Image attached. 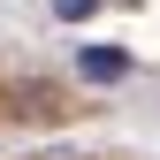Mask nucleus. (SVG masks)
Segmentation results:
<instances>
[{"label": "nucleus", "instance_id": "2", "mask_svg": "<svg viewBox=\"0 0 160 160\" xmlns=\"http://www.w3.org/2000/svg\"><path fill=\"white\" fill-rule=\"evenodd\" d=\"M92 8H99V0H53V15H61V23H84Z\"/></svg>", "mask_w": 160, "mask_h": 160}, {"label": "nucleus", "instance_id": "1", "mask_svg": "<svg viewBox=\"0 0 160 160\" xmlns=\"http://www.w3.org/2000/svg\"><path fill=\"white\" fill-rule=\"evenodd\" d=\"M76 69H84V76H99V84H114V76H122L130 61H122L114 46H84V53H76Z\"/></svg>", "mask_w": 160, "mask_h": 160}]
</instances>
